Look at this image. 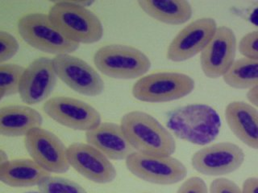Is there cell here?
Instances as JSON below:
<instances>
[{"mask_svg": "<svg viewBox=\"0 0 258 193\" xmlns=\"http://www.w3.org/2000/svg\"><path fill=\"white\" fill-rule=\"evenodd\" d=\"M120 127L137 152L154 156H172L176 142L171 132L152 115L134 111L125 114Z\"/></svg>", "mask_w": 258, "mask_h": 193, "instance_id": "1", "label": "cell"}, {"mask_svg": "<svg viewBox=\"0 0 258 193\" xmlns=\"http://www.w3.org/2000/svg\"><path fill=\"white\" fill-rule=\"evenodd\" d=\"M167 127L177 139L205 146L219 135L221 119L216 110L208 105H187L169 113Z\"/></svg>", "mask_w": 258, "mask_h": 193, "instance_id": "2", "label": "cell"}, {"mask_svg": "<svg viewBox=\"0 0 258 193\" xmlns=\"http://www.w3.org/2000/svg\"><path fill=\"white\" fill-rule=\"evenodd\" d=\"M48 16L60 33L73 42L93 44L103 37V24L99 17L75 1L55 3Z\"/></svg>", "mask_w": 258, "mask_h": 193, "instance_id": "3", "label": "cell"}, {"mask_svg": "<svg viewBox=\"0 0 258 193\" xmlns=\"http://www.w3.org/2000/svg\"><path fill=\"white\" fill-rule=\"evenodd\" d=\"M94 64L103 74L120 80L142 77L151 68V61L143 52L123 44L99 48L94 56Z\"/></svg>", "mask_w": 258, "mask_h": 193, "instance_id": "4", "label": "cell"}, {"mask_svg": "<svg viewBox=\"0 0 258 193\" xmlns=\"http://www.w3.org/2000/svg\"><path fill=\"white\" fill-rule=\"evenodd\" d=\"M196 82L188 75L176 72H161L144 76L133 87L136 99L149 103L178 100L193 92Z\"/></svg>", "mask_w": 258, "mask_h": 193, "instance_id": "5", "label": "cell"}, {"mask_svg": "<svg viewBox=\"0 0 258 193\" xmlns=\"http://www.w3.org/2000/svg\"><path fill=\"white\" fill-rule=\"evenodd\" d=\"M18 31L25 42L49 54H71L79 48L60 33L52 24L48 15L31 13L20 19Z\"/></svg>", "mask_w": 258, "mask_h": 193, "instance_id": "6", "label": "cell"}, {"mask_svg": "<svg viewBox=\"0 0 258 193\" xmlns=\"http://www.w3.org/2000/svg\"><path fill=\"white\" fill-rule=\"evenodd\" d=\"M126 167L133 175L154 184H175L187 175L185 165L174 157L154 156L137 151L126 159Z\"/></svg>", "mask_w": 258, "mask_h": 193, "instance_id": "7", "label": "cell"}, {"mask_svg": "<svg viewBox=\"0 0 258 193\" xmlns=\"http://www.w3.org/2000/svg\"><path fill=\"white\" fill-rule=\"evenodd\" d=\"M24 144L32 160L48 172L64 173L71 167L67 148L58 137L41 127L24 136Z\"/></svg>", "mask_w": 258, "mask_h": 193, "instance_id": "8", "label": "cell"}, {"mask_svg": "<svg viewBox=\"0 0 258 193\" xmlns=\"http://www.w3.org/2000/svg\"><path fill=\"white\" fill-rule=\"evenodd\" d=\"M244 160V151L239 146L223 142L196 151L192 155L191 165L202 175L222 176L237 171Z\"/></svg>", "mask_w": 258, "mask_h": 193, "instance_id": "9", "label": "cell"}, {"mask_svg": "<svg viewBox=\"0 0 258 193\" xmlns=\"http://www.w3.org/2000/svg\"><path fill=\"white\" fill-rule=\"evenodd\" d=\"M49 118L64 127L75 131H91L101 123V115L88 103L69 96L48 99L43 107Z\"/></svg>", "mask_w": 258, "mask_h": 193, "instance_id": "10", "label": "cell"}, {"mask_svg": "<svg viewBox=\"0 0 258 193\" xmlns=\"http://www.w3.org/2000/svg\"><path fill=\"white\" fill-rule=\"evenodd\" d=\"M52 64L56 76L75 92L96 96L104 90L103 79L82 59L71 54L57 55L52 59Z\"/></svg>", "mask_w": 258, "mask_h": 193, "instance_id": "11", "label": "cell"}, {"mask_svg": "<svg viewBox=\"0 0 258 193\" xmlns=\"http://www.w3.org/2000/svg\"><path fill=\"white\" fill-rule=\"evenodd\" d=\"M237 40L233 31L228 27H219L200 56L204 75L211 79L224 76L232 66L236 55Z\"/></svg>", "mask_w": 258, "mask_h": 193, "instance_id": "12", "label": "cell"}, {"mask_svg": "<svg viewBox=\"0 0 258 193\" xmlns=\"http://www.w3.org/2000/svg\"><path fill=\"white\" fill-rule=\"evenodd\" d=\"M216 20L201 18L182 28L168 47V60L181 62L203 52L217 29Z\"/></svg>", "mask_w": 258, "mask_h": 193, "instance_id": "13", "label": "cell"}, {"mask_svg": "<svg viewBox=\"0 0 258 193\" xmlns=\"http://www.w3.org/2000/svg\"><path fill=\"white\" fill-rule=\"evenodd\" d=\"M67 159L77 172L95 183H111L116 177V170L110 159L88 143L70 145Z\"/></svg>", "mask_w": 258, "mask_h": 193, "instance_id": "14", "label": "cell"}, {"mask_svg": "<svg viewBox=\"0 0 258 193\" xmlns=\"http://www.w3.org/2000/svg\"><path fill=\"white\" fill-rule=\"evenodd\" d=\"M52 59L40 57L24 68L19 84L20 99L28 105L38 104L48 98L56 84Z\"/></svg>", "mask_w": 258, "mask_h": 193, "instance_id": "15", "label": "cell"}, {"mask_svg": "<svg viewBox=\"0 0 258 193\" xmlns=\"http://www.w3.org/2000/svg\"><path fill=\"white\" fill-rule=\"evenodd\" d=\"M87 143L100 151L108 159L123 160L135 152L123 134L120 125L101 123L86 133Z\"/></svg>", "mask_w": 258, "mask_h": 193, "instance_id": "16", "label": "cell"}, {"mask_svg": "<svg viewBox=\"0 0 258 193\" xmlns=\"http://www.w3.org/2000/svg\"><path fill=\"white\" fill-rule=\"evenodd\" d=\"M226 122L234 135L250 148H258V111L244 102H232L225 109Z\"/></svg>", "mask_w": 258, "mask_h": 193, "instance_id": "17", "label": "cell"}, {"mask_svg": "<svg viewBox=\"0 0 258 193\" xmlns=\"http://www.w3.org/2000/svg\"><path fill=\"white\" fill-rule=\"evenodd\" d=\"M42 116L26 106H8L0 108V135L25 136L31 130L41 127Z\"/></svg>", "mask_w": 258, "mask_h": 193, "instance_id": "18", "label": "cell"}, {"mask_svg": "<svg viewBox=\"0 0 258 193\" xmlns=\"http://www.w3.org/2000/svg\"><path fill=\"white\" fill-rule=\"evenodd\" d=\"M48 175L49 172L32 159L8 160L0 167V181L12 187H32Z\"/></svg>", "mask_w": 258, "mask_h": 193, "instance_id": "19", "label": "cell"}, {"mask_svg": "<svg viewBox=\"0 0 258 193\" xmlns=\"http://www.w3.org/2000/svg\"><path fill=\"white\" fill-rule=\"evenodd\" d=\"M137 3L148 16L169 25L185 24L193 15L191 5L185 0H140Z\"/></svg>", "mask_w": 258, "mask_h": 193, "instance_id": "20", "label": "cell"}, {"mask_svg": "<svg viewBox=\"0 0 258 193\" xmlns=\"http://www.w3.org/2000/svg\"><path fill=\"white\" fill-rule=\"evenodd\" d=\"M223 79L228 86L237 89L258 85V60L244 57L235 60Z\"/></svg>", "mask_w": 258, "mask_h": 193, "instance_id": "21", "label": "cell"}, {"mask_svg": "<svg viewBox=\"0 0 258 193\" xmlns=\"http://www.w3.org/2000/svg\"><path fill=\"white\" fill-rule=\"evenodd\" d=\"M24 68L15 64H0V91L5 96L18 92Z\"/></svg>", "mask_w": 258, "mask_h": 193, "instance_id": "22", "label": "cell"}, {"mask_svg": "<svg viewBox=\"0 0 258 193\" xmlns=\"http://www.w3.org/2000/svg\"><path fill=\"white\" fill-rule=\"evenodd\" d=\"M37 186L40 193H87L75 181L59 176L48 175Z\"/></svg>", "mask_w": 258, "mask_h": 193, "instance_id": "23", "label": "cell"}, {"mask_svg": "<svg viewBox=\"0 0 258 193\" xmlns=\"http://www.w3.org/2000/svg\"><path fill=\"white\" fill-rule=\"evenodd\" d=\"M239 52L244 58L258 60V32H248L240 40Z\"/></svg>", "mask_w": 258, "mask_h": 193, "instance_id": "24", "label": "cell"}, {"mask_svg": "<svg viewBox=\"0 0 258 193\" xmlns=\"http://www.w3.org/2000/svg\"><path fill=\"white\" fill-rule=\"evenodd\" d=\"M19 43L14 36L4 31H0V64L10 60L17 53Z\"/></svg>", "mask_w": 258, "mask_h": 193, "instance_id": "25", "label": "cell"}, {"mask_svg": "<svg viewBox=\"0 0 258 193\" xmlns=\"http://www.w3.org/2000/svg\"><path fill=\"white\" fill-rule=\"evenodd\" d=\"M177 193H209V191L204 179L194 176L184 181Z\"/></svg>", "mask_w": 258, "mask_h": 193, "instance_id": "26", "label": "cell"}, {"mask_svg": "<svg viewBox=\"0 0 258 193\" xmlns=\"http://www.w3.org/2000/svg\"><path fill=\"white\" fill-rule=\"evenodd\" d=\"M209 193H241V189L231 179L218 178L210 185Z\"/></svg>", "mask_w": 258, "mask_h": 193, "instance_id": "27", "label": "cell"}, {"mask_svg": "<svg viewBox=\"0 0 258 193\" xmlns=\"http://www.w3.org/2000/svg\"><path fill=\"white\" fill-rule=\"evenodd\" d=\"M241 193H258V179L256 177H249L246 179L242 186Z\"/></svg>", "mask_w": 258, "mask_h": 193, "instance_id": "28", "label": "cell"}, {"mask_svg": "<svg viewBox=\"0 0 258 193\" xmlns=\"http://www.w3.org/2000/svg\"><path fill=\"white\" fill-rule=\"evenodd\" d=\"M247 99L248 101V104L252 107H257L258 106V85L248 88L247 92Z\"/></svg>", "mask_w": 258, "mask_h": 193, "instance_id": "29", "label": "cell"}, {"mask_svg": "<svg viewBox=\"0 0 258 193\" xmlns=\"http://www.w3.org/2000/svg\"><path fill=\"white\" fill-rule=\"evenodd\" d=\"M8 160V158L6 152L0 149V167H2V165L4 164V163H6Z\"/></svg>", "mask_w": 258, "mask_h": 193, "instance_id": "30", "label": "cell"}, {"mask_svg": "<svg viewBox=\"0 0 258 193\" xmlns=\"http://www.w3.org/2000/svg\"><path fill=\"white\" fill-rule=\"evenodd\" d=\"M77 4H79L83 8H87L88 7L91 6L94 4V1H75Z\"/></svg>", "mask_w": 258, "mask_h": 193, "instance_id": "31", "label": "cell"}, {"mask_svg": "<svg viewBox=\"0 0 258 193\" xmlns=\"http://www.w3.org/2000/svg\"><path fill=\"white\" fill-rule=\"evenodd\" d=\"M4 96H5V95H4V92H1V91H0V100H1V99H2L3 98H4Z\"/></svg>", "mask_w": 258, "mask_h": 193, "instance_id": "32", "label": "cell"}]
</instances>
